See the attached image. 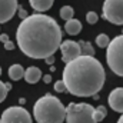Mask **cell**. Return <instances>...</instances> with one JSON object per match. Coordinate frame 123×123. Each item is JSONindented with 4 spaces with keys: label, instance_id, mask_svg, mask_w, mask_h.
Here are the masks:
<instances>
[{
    "label": "cell",
    "instance_id": "cell-1",
    "mask_svg": "<svg viewBox=\"0 0 123 123\" xmlns=\"http://www.w3.org/2000/svg\"><path fill=\"white\" fill-rule=\"evenodd\" d=\"M63 39L57 22L43 13L29 14L16 30V42L23 55L30 59H47L59 50Z\"/></svg>",
    "mask_w": 123,
    "mask_h": 123
},
{
    "label": "cell",
    "instance_id": "cell-2",
    "mask_svg": "<svg viewBox=\"0 0 123 123\" xmlns=\"http://www.w3.org/2000/svg\"><path fill=\"white\" fill-rule=\"evenodd\" d=\"M105 67L94 56H79L66 63L63 69V85L66 92L77 97H97L105 85Z\"/></svg>",
    "mask_w": 123,
    "mask_h": 123
},
{
    "label": "cell",
    "instance_id": "cell-3",
    "mask_svg": "<svg viewBox=\"0 0 123 123\" xmlns=\"http://www.w3.org/2000/svg\"><path fill=\"white\" fill-rule=\"evenodd\" d=\"M66 107L59 97L46 93L33 105V117L37 123H63Z\"/></svg>",
    "mask_w": 123,
    "mask_h": 123
},
{
    "label": "cell",
    "instance_id": "cell-4",
    "mask_svg": "<svg viewBox=\"0 0 123 123\" xmlns=\"http://www.w3.org/2000/svg\"><path fill=\"white\" fill-rule=\"evenodd\" d=\"M106 49V62L109 69L115 74L123 77V34L110 39Z\"/></svg>",
    "mask_w": 123,
    "mask_h": 123
},
{
    "label": "cell",
    "instance_id": "cell-5",
    "mask_svg": "<svg viewBox=\"0 0 123 123\" xmlns=\"http://www.w3.org/2000/svg\"><path fill=\"white\" fill-rule=\"evenodd\" d=\"M94 107L89 103H69L66 107V123H96Z\"/></svg>",
    "mask_w": 123,
    "mask_h": 123
},
{
    "label": "cell",
    "instance_id": "cell-6",
    "mask_svg": "<svg viewBox=\"0 0 123 123\" xmlns=\"http://www.w3.org/2000/svg\"><path fill=\"white\" fill-rule=\"evenodd\" d=\"M102 16L112 25H123V0H105Z\"/></svg>",
    "mask_w": 123,
    "mask_h": 123
},
{
    "label": "cell",
    "instance_id": "cell-7",
    "mask_svg": "<svg viewBox=\"0 0 123 123\" xmlns=\"http://www.w3.org/2000/svg\"><path fill=\"white\" fill-rule=\"evenodd\" d=\"M0 123H31V116L23 106H10L1 113Z\"/></svg>",
    "mask_w": 123,
    "mask_h": 123
},
{
    "label": "cell",
    "instance_id": "cell-8",
    "mask_svg": "<svg viewBox=\"0 0 123 123\" xmlns=\"http://www.w3.org/2000/svg\"><path fill=\"white\" fill-rule=\"evenodd\" d=\"M62 52V60L64 63H69V62L77 59L79 56H82V52H80V46L77 42L74 40H62L60 46H59Z\"/></svg>",
    "mask_w": 123,
    "mask_h": 123
},
{
    "label": "cell",
    "instance_id": "cell-9",
    "mask_svg": "<svg viewBox=\"0 0 123 123\" xmlns=\"http://www.w3.org/2000/svg\"><path fill=\"white\" fill-rule=\"evenodd\" d=\"M19 7L17 0H0V25L13 19Z\"/></svg>",
    "mask_w": 123,
    "mask_h": 123
},
{
    "label": "cell",
    "instance_id": "cell-10",
    "mask_svg": "<svg viewBox=\"0 0 123 123\" xmlns=\"http://www.w3.org/2000/svg\"><path fill=\"white\" fill-rule=\"evenodd\" d=\"M107 102H109V106L112 107V110H115L117 113H123V87L113 89L109 94Z\"/></svg>",
    "mask_w": 123,
    "mask_h": 123
},
{
    "label": "cell",
    "instance_id": "cell-11",
    "mask_svg": "<svg viewBox=\"0 0 123 123\" xmlns=\"http://www.w3.org/2000/svg\"><path fill=\"white\" fill-rule=\"evenodd\" d=\"M23 79L30 83V85H34L37 83L40 79H42V70L36 66H30L27 69H25V74H23Z\"/></svg>",
    "mask_w": 123,
    "mask_h": 123
},
{
    "label": "cell",
    "instance_id": "cell-12",
    "mask_svg": "<svg viewBox=\"0 0 123 123\" xmlns=\"http://www.w3.org/2000/svg\"><path fill=\"white\" fill-rule=\"evenodd\" d=\"M64 30L70 36H77L82 31V23H80V20H77L74 17L70 19V20H67L66 25H64Z\"/></svg>",
    "mask_w": 123,
    "mask_h": 123
},
{
    "label": "cell",
    "instance_id": "cell-13",
    "mask_svg": "<svg viewBox=\"0 0 123 123\" xmlns=\"http://www.w3.org/2000/svg\"><path fill=\"white\" fill-rule=\"evenodd\" d=\"M31 4V7L37 12V13H43V12H47L52 6H53V3H55V0H29Z\"/></svg>",
    "mask_w": 123,
    "mask_h": 123
},
{
    "label": "cell",
    "instance_id": "cell-14",
    "mask_svg": "<svg viewBox=\"0 0 123 123\" xmlns=\"http://www.w3.org/2000/svg\"><path fill=\"white\" fill-rule=\"evenodd\" d=\"M23 74H25V69L22 64H12L9 67V77L12 80H20L23 79Z\"/></svg>",
    "mask_w": 123,
    "mask_h": 123
},
{
    "label": "cell",
    "instance_id": "cell-15",
    "mask_svg": "<svg viewBox=\"0 0 123 123\" xmlns=\"http://www.w3.org/2000/svg\"><path fill=\"white\" fill-rule=\"evenodd\" d=\"M77 43H79V46H80L82 56H93V55H94V49H93V46L89 42L82 40V42H77Z\"/></svg>",
    "mask_w": 123,
    "mask_h": 123
},
{
    "label": "cell",
    "instance_id": "cell-16",
    "mask_svg": "<svg viewBox=\"0 0 123 123\" xmlns=\"http://www.w3.org/2000/svg\"><path fill=\"white\" fill-rule=\"evenodd\" d=\"M109 43H110V37H109L106 33H100V34H97V37H96V44H97V47H100V49H106Z\"/></svg>",
    "mask_w": 123,
    "mask_h": 123
},
{
    "label": "cell",
    "instance_id": "cell-17",
    "mask_svg": "<svg viewBox=\"0 0 123 123\" xmlns=\"http://www.w3.org/2000/svg\"><path fill=\"white\" fill-rule=\"evenodd\" d=\"M73 16H74V10H73V7L72 6H63L60 9V17L63 20H70V19H73Z\"/></svg>",
    "mask_w": 123,
    "mask_h": 123
},
{
    "label": "cell",
    "instance_id": "cell-18",
    "mask_svg": "<svg viewBox=\"0 0 123 123\" xmlns=\"http://www.w3.org/2000/svg\"><path fill=\"white\" fill-rule=\"evenodd\" d=\"M106 115H107V110H106L105 106H99V107H96V109H94V113H93L96 123L102 122V120L106 117Z\"/></svg>",
    "mask_w": 123,
    "mask_h": 123
},
{
    "label": "cell",
    "instance_id": "cell-19",
    "mask_svg": "<svg viewBox=\"0 0 123 123\" xmlns=\"http://www.w3.org/2000/svg\"><path fill=\"white\" fill-rule=\"evenodd\" d=\"M10 89H12V85L10 83H4V82L0 80V103L4 102V99L7 97V93H9Z\"/></svg>",
    "mask_w": 123,
    "mask_h": 123
},
{
    "label": "cell",
    "instance_id": "cell-20",
    "mask_svg": "<svg viewBox=\"0 0 123 123\" xmlns=\"http://www.w3.org/2000/svg\"><path fill=\"white\" fill-rule=\"evenodd\" d=\"M97 20H99V14H97L96 12H87V14H86V22H87L89 25H96Z\"/></svg>",
    "mask_w": 123,
    "mask_h": 123
},
{
    "label": "cell",
    "instance_id": "cell-21",
    "mask_svg": "<svg viewBox=\"0 0 123 123\" xmlns=\"http://www.w3.org/2000/svg\"><path fill=\"white\" fill-rule=\"evenodd\" d=\"M55 90H56L57 93L66 92V87H64V85H63V82H62V80H57V82L55 83Z\"/></svg>",
    "mask_w": 123,
    "mask_h": 123
},
{
    "label": "cell",
    "instance_id": "cell-22",
    "mask_svg": "<svg viewBox=\"0 0 123 123\" xmlns=\"http://www.w3.org/2000/svg\"><path fill=\"white\" fill-rule=\"evenodd\" d=\"M17 13H19V17L23 20V19H26L27 16H29V13L25 10V9H22V7H17Z\"/></svg>",
    "mask_w": 123,
    "mask_h": 123
},
{
    "label": "cell",
    "instance_id": "cell-23",
    "mask_svg": "<svg viewBox=\"0 0 123 123\" xmlns=\"http://www.w3.org/2000/svg\"><path fill=\"white\" fill-rule=\"evenodd\" d=\"M3 44H4V49H6V50H13V47H14V44H13L10 40H7V42L3 43Z\"/></svg>",
    "mask_w": 123,
    "mask_h": 123
},
{
    "label": "cell",
    "instance_id": "cell-24",
    "mask_svg": "<svg viewBox=\"0 0 123 123\" xmlns=\"http://www.w3.org/2000/svg\"><path fill=\"white\" fill-rule=\"evenodd\" d=\"M42 77H43V82H44V83H50V82H52V76H50V74H44V76H42Z\"/></svg>",
    "mask_w": 123,
    "mask_h": 123
},
{
    "label": "cell",
    "instance_id": "cell-25",
    "mask_svg": "<svg viewBox=\"0 0 123 123\" xmlns=\"http://www.w3.org/2000/svg\"><path fill=\"white\" fill-rule=\"evenodd\" d=\"M7 40H9V36L7 34H0V42L1 43H6Z\"/></svg>",
    "mask_w": 123,
    "mask_h": 123
},
{
    "label": "cell",
    "instance_id": "cell-26",
    "mask_svg": "<svg viewBox=\"0 0 123 123\" xmlns=\"http://www.w3.org/2000/svg\"><path fill=\"white\" fill-rule=\"evenodd\" d=\"M44 60H46V63L50 66V64H53V63H55V57H53V56H50V57H47V59H44Z\"/></svg>",
    "mask_w": 123,
    "mask_h": 123
},
{
    "label": "cell",
    "instance_id": "cell-27",
    "mask_svg": "<svg viewBox=\"0 0 123 123\" xmlns=\"http://www.w3.org/2000/svg\"><path fill=\"white\" fill-rule=\"evenodd\" d=\"M117 123H123V113H122V116H120V119L117 120Z\"/></svg>",
    "mask_w": 123,
    "mask_h": 123
},
{
    "label": "cell",
    "instance_id": "cell-28",
    "mask_svg": "<svg viewBox=\"0 0 123 123\" xmlns=\"http://www.w3.org/2000/svg\"><path fill=\"white\" fill-rule=\"evenodd\" d=\"M0 74H1V67H0Z\"/></svg>",
    "mask_w": 123,
    "mask_h": 123
},
{
    "label": "cell",
    "instance_id": "cell-29",
    "mask_svg": "<svg viewBox=\"0 0 123 123\" xmlns=\"http://www.w3.org/2000/svg\"><path fill=\"white\" fill-rule=\"evenodd\" d=\"M122 34H123V31H122Z\"/></svg>",
    "mask_w": 123,
    "mask_h": 123
}]
</instances>
